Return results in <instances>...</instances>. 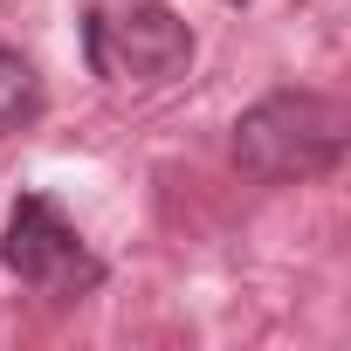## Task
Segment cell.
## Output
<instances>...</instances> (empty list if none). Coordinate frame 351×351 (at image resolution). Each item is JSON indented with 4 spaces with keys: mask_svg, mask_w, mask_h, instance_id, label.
I'll return each mask as SVG.
<instances>
[{
    "mask_svg": "<svg viewBox=\"0 0 351 351\" xmlns=\"http://www.w3.org/2000/svg\"><path fill=\"white\" fill-rule=\"evenodd\" d=\"M344 145H351V117L337 97H317V90H276L234 124V158L262 186L317 180L344 158Z\"/></svg>",
    "mask_w": 351,
    "mask_h": 351,
    "instance_id": "1",
    "label": "cell"
},
{
    "mask_svg": "<svg viewBox=\"0 0 351 351\" xmlns=\"http://www.w3.org/2000/svg\"><path fill=\"white\" fill-rule=\"evenodd\" d=\"M234 8H241V0H234Z\"/></svg>",
    "mask_w": 351,
    "mask_h": 351,
    "instance_id": "5",
    "label": "cell"
},
{
    "mask_svg": "<svg viewBox=\"0 0 351 351\" xmlns=\"http://www.w3.org/2000/svg\"><path fill=\"white\" fill-rule=\"evenodd\" d=\"M0 262L8 276H21L28 289L42 296H83L104 282V262L83 248V234L56 214V200L42 193H21L14 214H8V234H0Z\"/></svg>",
    "mask_w": 351,
    "mask_h": 351,
    "instance_id": "3",
    "label": "cell"
},
{
    "mask_svg": "<svg viewBox=\"0 0 351 351\" xmlns=\"http://www.w3.org/2000/svg\"><path fill=\"white\" fill-rule=\"evenodd\" d=\"M35 117H42V76H35V62L14 56V49H0V138L35 124Z\"/></svg>",
    "mask_w": 351,
    "mask_h": 351,
    "instance_id": "4",
    "label": "cell"
},
{
    "mask_svg": "<svg viewBox=\"0 0 351 351\" xmlns=\"http://www.w3.org/2000/svg\"><path fill=\"white\" fill-rule=\"evenodd\" d=\"M83 56L110 83H172L193 62V28L172 8L145 0V8H124V14H90L83 21Z\"/></svg>",
    "mask_w": 351,
    "mask_h": 351,
    "instance_id": "2",
    "label": "cell"
}]
</instances>
